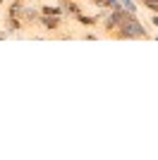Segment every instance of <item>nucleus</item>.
I'll use <instances>...</instances> for the list:
<instances>
[{
    "mask_svg": "<svg viewBox=\"0 0 158 160\" xmlns=\"http://www.w3.org/2000/svg\"><path fill=\"white\" fill-rule=\"evenodd\" d=\"M110 38L113 41H137V38H151V33H149V29L137 19V14L127 12L125 19H122V24L110 33Z\"/></svg>",
    "mask_w": 158,
    "mask_h": 160,
    "instance_id": "obj_1",
    "label": "nucleus"
},
{
    "mask_svg": "<svg viewBox=\"0 0 158 160\" xmlns=\"http://www.w3.org/2000/svg\"><path fill=\"white\" fill-rule=\"evenodd\" d=\"M36 24H41V27L46 29L48 33H53V36H60V29H62V14H39Z\"/></svg>",
    "mask_w": 158,
    "mask_h": 160,
    "instance_id": "obj_2",
    "label": "nucleus"
},
{
    "mask_svg": "<svg viewBox=\"0 0 158 160\" xmlns=\"http://www.w3.org/2000/svg\"><path fill=\"white\" fill-rule=\"evenodd\" d=\"M60 7H62V14H67V17H74L82 12L79 0H60Z\"/></svg>",
    "mask_w": 158,
    "mask_h": 160,
    "instance_id": "obj_3",
    "label": "nucleus"
},
{
    "mask_svg": "<svg viewBox=\"0 0 158 160\" xmlns=\"http://www.w3.org/2000/svg\"><path fill=\"white\" fill-rule=\"evenodd\" d=\"M74 19L79 22V24H84V27H98V22H101V14H84V12H79L74 14Z\"/></svg>",
    "mask_w": 158,
    "mask_h": 160,
    "instance_id": "obj_4",
    "label": "nucleus"
},
{
    "mask_svg": "<svg viewBox=\"0 0 158 160\" xmlns=\"http://www.w3.org/2000/svg\"><path fill=\"white\" fill-rule=\"evenodd\" d=\"M5 29H7V33H17V31L24 29V22H22L19 17H7L5 19Z\"/></svg>",
    "mask_w": 158,
    "mask_h": 160,
    "instance_id": "obj_5",
    "label": "nucleus"
},
{
    "mask_svg": "<svg viewBox=\"0 0 158 160\" xmlns=\"http://www.w3.org/2000/svg\"><path fill=\"white\" fill-rule=\"evenodd\" d=\"M24 2L26 0H10V5H7V17H19Z\"/></svg>",
    "mask_w": 158,
    "mask_h": 160,
    "instance_id": "obj_6",
    "label": "nucleus"
},
{
    "mask_svg": "<svg viewBox=\"0 0 158 160\" xmlns=\"http://www.w3.org/2000/svg\"><path fill=\"white\" fill-rule=\"evenodd\" d=\"M39 12H41V14H62V7H60V5H48V2H43V5H39Z\"/></svg>",
    "mask_w": 158,
    "mask_h": 160,
    "instance_id": "obj_7",
    "label": "nucleus"
},
{
    "mask_svg": "<svg viewBox=\"0 0 158 160\" xmlns=\"http://www.w3.org/2000/svg\"><path fill=\"white\" fill-rule=\"evenodd\" d=\"M120 2H122V7H125V10H129V12L137 14V5H134V0H120Z\"/></svg>",
    "mask_w": 158,
    "mask_h": 160,
    "instance_id": "obj_8",
    "label": "nucleus"
},
{
    "mask_svg": "<svg viewBox=\"0 0 158 160\" xmlns=\"http://www.w3.org/2000/svg\"><path fill=\"white\" fill-rule=\"evenodd\" d=\"M82 38H84V41H93V38H98V33H93V31H86V33H82Z\"/></svg>",
    "mask_w": 158,
    "mask_h": 160,
    "instance_id": "obj_9",
    "label": "nucleus"
},
{
    "mask_svg": "<svg viewBox=\"0 0 158 160\" xmlns=\"http://www.w3.org/2000/svg\"><path fill=\"white\" fill-rule=\"evenodd\" d=\"M149 12H153V14H158V2H151V5H144Z\"/></svg>",
    "mask_w": 158,
    "mask_h": 160,
    "instance_id": "obj_10",
    "label": "nucleus"
},
{
    "mask_svg": "<svg viewBox=\"0 0 158 160\" xmlns=\"http://www.w3.org/2000/svg\"><path fill=\"white\" fill-rule=\"evenodd\" d=\"M149 22H151V27H156V29H158V14H153V12H151V19H149Z\"/></svg>",
    "mask_w": 158,
    "mask_h": 160,
    "instance_id": "obj_11",
    "label": "nucleus"
},
{
    "mask_svg": "<svg viewBox=\"0 0 158 160\" xmlns=\"http://www.w3.org/2000/svg\"><path fill=\"white\" fill-rule=\"evenodd\" d=\"M137 2H141V5H151V2H158V0H137Z\"/></svg>",
    "mask_w": 158,
    "mask_h": 160,
    "instance_id": "obj_12",
    "label": "nucleus"
},
{
    "mask_svg": "<svg viewBox=\"0 0 158 160\" xmlns=\"http://www.w3.org/2000/svg\"><path fill=\"white\" fill-rule=\"evenodd\" d=\"M0 7H5V0H0Z\"/></svg>",
    "mask_w": 158,
    "mask_h": 160,
    "instance_id": "obj_13",
    "label": "nucleus"
}]
</instances>
